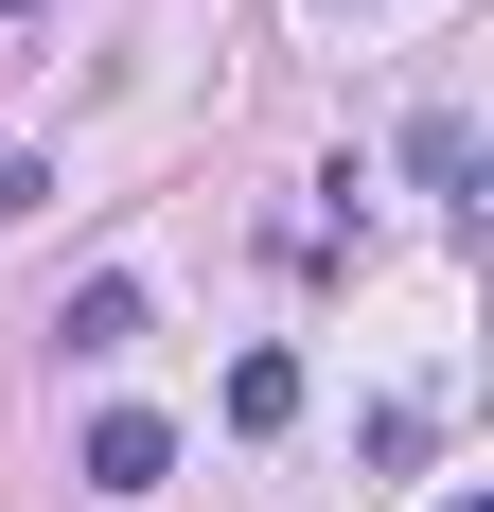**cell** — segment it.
I'll return each mask as SVG.
<instances>
[{
  "label": "cell",
  "instance_id": "cell-1",
  "mask_svg": "<svg viewBox=\"0 0 494 512\" xmlns=\"http://www.w3.org/2000/svg\"><path fill=\"white\" fill-rule=\"evenodd\" d=\"M159 477H177V424H159V407H106L89 424V495H159Z\"/></svg>",
  "mask_w": 494,
  "mask_h": 512
},
{
  "label": "cell",
  "instance_id": "cell-2",
  "mask_svg": "<svg viewBox=\"0 0 494 512\" xmlns=\"http://www.w3.org/2000/svg\"><path fill=\"white\" fill-rule=\"evenodd\" d=\"M53 354H142V283H71V318H53Z\"/></svg>",
  "mask_w": 494,
  "mask_h": 512
},
{
  "label": "cell",
  "instance_id": "cell-3",
  "mask_svg": "<svg viewBox=\"0 0 494 512\" xmlns=\"http://www.w3.org/2000/svg\"><path fill=\"white\" fill-rule=\"evenodd\" d=\"M406 177L459 212V195H477V124H459V106H424V124H406Z\"/></svg>",
  "mask_w": 494,
  "mask_h": 512
},
{
  "label": "cell",
  "instance_id": "cell-4",
  "mask_svg": "<svg viewBox=\"0 0 494 512\" xmlns=\"http://www.w3.org/2000/svg\"><path fill=\"white\" fill-rule=\"evenodd\" d=\"M230 424H247V442H283V424H300V354H247V371H230Z\"/></svg>",
  "mask_w": 494,
  "mask_h": 512
},
{
  "label": "cell",
  "instance_id": "cell-5",
  "mask_svg": "<svg viewBox=\"0 0 494 512\" xmlns=\"http://www.w3.org/2000/svg\"><path fill=\"white\" fill-rule=\"evenodd\" d=\"M424 512H494V495H424Z\"/></svg>",
  "mask_w": 494,
  "mask_h": 512
},
{
  "label": "cell",
  "instance_id": "cell-6",
  "mask_svg": "<svg viewBox=\"0 0 494 512\" xmlns=\"http://www.w3.org/2000/svg\"><path fill=\"white\" fill-rule=\"evenodd\" d=\"M0 18H36V0H0Z\"/></svg>",
  "mask_w": 494,
  "mask_h": 512
},
{
  "label": "cell",
  "instance_id": "cell-7",
  "mask_svg": "<svg viewBox=\"0 0 494 512\" xmlns=\"http://www.w3.org/2000/svg\"><path fill=\"white\" fill-rule=\"evenodd\" d=\"M353 18H371V0H353Z\"/></svg>",
  "mask_w": 494,
  "mask_h": 512
}]
</instances>
